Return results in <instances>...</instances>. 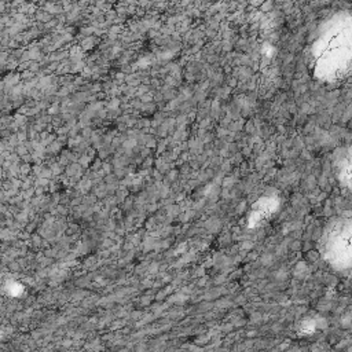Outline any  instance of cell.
<instances>
[{"instance_id": "6da1fadb", "label": "cell", "mask_w": 352, "mask_h": 352, "mask_svg": "<svg viewBox=\"0 0 352 352\" xmlns=\"http://www.w3.org/2000/svg\"><path fill=\"white\" fill-rule=\"evenodd\" d=\"M318 73L338 80L352 70V15H342L318 38L315 50Z\"/></svg>"}, {"instance_id": "7a4b0ae2", "label": "cell", "mask_w": 352, "mask_h": 352, "mask_svg": "<svg viewBox=\"0 0 352 352\" xmlns=\"http://www.w3.org/2000/svg\"><path fill=\"white\" fill-rule=\"evenodd\" d=\"M322 253L331 267L352 270V212L334 217L322 235Z\"/></svg>"}, {"instance_id": "3957f363", "label": "cell", "mask_w": 352, "mask_h": 352, "mask_svg": "<svg viewBox=\"0 0 352 352\" xmlns=\"http://www.w3.org/2000/svg\"><path fill=\"white\" fill-rule=\"evenodd\" d=\"M334 170L340 183L352 190V147L342 148L334 160Z\"/></svg>"}]
</instances>
